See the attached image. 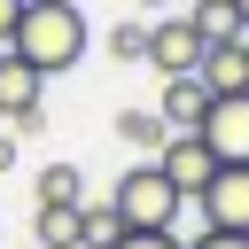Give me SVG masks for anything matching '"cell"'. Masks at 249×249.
<instances>
[{
	"instance_id": "cell-1",
	"label": "cell",
	"mask_w": 249,
	"mask_h": 249,
	"mask_svg": "<svg viewBox=\"0 0 249 249\" xmlns=\"http://www.w3.org/2000/svg\"><path fill=\"white\" fill-rule=\"evenodd\" d=\"M8 47H16L39 78H54V70H78V62H86L93 31H86V8H78V0H23Z\"/></svg>"
},
{
	"instance_id": "cell-2",
	"label": "cell",
	"mask_w": 249,
	"mask_h": 249,
	"mask_svg": "<svg viewBox=\"0 0 249 249\" xmlns=\"http://www.w3.org/2000/svg\"><path fill=\"white\" fill-rule=\"evenodd\" d=\"M109 202H117L124 233H179V210H187V195L163 179V163H156V156H148V163H132V171L109 187Z\"/></svg>"
},
{
	"instance_id": "cell-3",
	"label": "cell",
	"mask_w": 249,
	"mask_h": 249,
	"mask_svg": "<svg viewBox=\"0 0 249 249\" xmlns=\"http://www.w3.org/2000/svg\"><path fill=\"white\" fill-rule=\"evenodd\" d=\"M202 47H210V39L195 31V16H163V23H148V54H140V62H148L156 78H179V70L202 62Z\"/></svg>"
},
{
	"instance_id": "cell-4",
	"label": "cell",
	"mask_w": 249,
	"mask_h": 249,
	"mask_svg": "<svg viewBox=\"0 0 249 249\" xmlns=\"http://www.w3.org/2000/svg\"><path fill=\"white\" fill-rule=\"evenodd\" d=\"M195 132L218 148V163H249V86L241 93H210V109H202Z\"/></svg>"
},
{
	"instance_id": "cell-5",
	"label": "cell",
	"mask_w": 249,
	"mask_h": 249,
	"mask_svg": "<svg viewBox=\"0 0 249 249\" xmlns=\"http://www.w3.org/2000/svg\"><path fill=\"white\" fill-rule=\"evenodd\" d=\"M156 163H163V179H171V187H179V195H187V202H195V195H202V187H210V179H218V148H210V140H202V132H171V140H163V156H156Z\"/></svg>"
},
{
	"instance_id": "cell-6",
	"label": "cell",
	"mask_w": 249,
	"mask_h": 249,
	"mask_svg": "<svg viewBox=\"0 0 249 249\" xmlns=\"http://www.w3.org/2000/svg\"><path fill=\"white\" fill-rule=\"evenodd\" d=\"M0 117H8V124H39V117H47V78H39L16 47H0Z\"/></svg>"
},
{
	"instance_id": "cell-7",
	"label": "cell",
	"mask_w": 249,
	"mask_h": 249,
	"mask_svg": "<svg viewBox=\"0 0 249 249\" xmlns=\"http://www.w3.org/2000/svg\"><path fill=\"white\" fill-rule=\"evenodd\" d=\"M202 226H226V233H249V163H218V179L195 195Z\"/></svg>"
},
{
	"instance_id": "cell-8",
	"label": "cell",
	"mask_w": 249,
	"mask_h": 249,
	"mask_svg": "<svg viewBox=\"0 0 249 249\" xmlns=\"http://www.w3.org/2000/svg\"><path fill=\"white\" fill-rule=\"evenodd\" d=\"M195 70H202L210 93H241V86H249V47H241V39H210Z\"/></svg>"
},
{
	"instance_id": "cell-9",
	"label": "cell",
	"mask_w": 249,
	"mask_h": 249,
	"mask_svg": "<svg viewBox=\"0 0 249 249\" xmlns=\"http://www.w3.org/2000/svg\"><path fill=\"white\" fill-rule=\"evenodd\" d=\"M202 109H210V86H202V70H179V78H163V124L195 132V124H202Z\"/></svg>"
},
{
	"instance_id": "cell-10",
	"label": "cell",
	"mask_w": 249,
	"mask_h": 249,
	"mask_svg": "<svg viewBox=\"0 0 249 249\" xmlns=\"http://www.w3.org/2000/svg\"><path fill=\"white\" fill-rule=\"evenodd\" d=\"M117 241H124L117 202H109V195H86V202H78V249H117Z\"/></svg>"
},
{
	"instance_id": "cell-11",
	"label": "cell",
	"mask_w": 249,
	"mask_h": 249,
	"mask_svg": "<svg viewBox=\"0 0 249 249\" xmlns=\"http://www.w3.org/2000/svg\"><path fill=\"white\" fill-rule=\"evenodd\" d=\"M171 132H179V124H163V109H124V117H117V140L140 148V156H163Z\"/></svg>"
},
{
	"instance_id": "cell-12",
	"label": "cell",
	"mask_w": 249,
	"mask_h": 249,
	"mask_svg": "<svg viewBox=\"0 0 249 249\" xmlns=\"http://www.w3.org/2000/svg\"><path fill=\"white\" fill-rule=\"evenodd\" d=\"M31 241L39 249H78V202H39L31 210Z\"/></svg>"
},
{
	"instance_id": "cell-13",
	"label": "cell",
	"mask_w": 249,
	"mask_h": 249,
	"mask_svg": "<svg viewBox=\"0 0 249 249\" xmlns=\"http://www.w3.org/2000/svg\"><path fill=\"white\" fill-rule=\"evenodd\" d=\"M39 202H86V171L78 163H47L39 171Z\"/></svg>"
},
{
	"instance_id": "cell-14",
	"label": "cell",
	"mask_w": 249,
	"mask_h": 249,
	"mask_svg": "<svg viewBox=\"0 0 249 249\" xmlns=\"http://www.w3.org/2000/svg\"><path fill=\"white\" fill-rule=\"evenodd\" d=\"M195 31L202 39H249L241 16H233V0H195Z\"/></svg>"
},
{
	"instance_id": "cell-15",
	"label": "cell",
	"mask_w": 249,
	"mask_h": 249,
	"mask_svg": "<svg viewBox=\"0 0 249 249\" xmlns=\"http://www.w3.org/2000/svg\"><path fill=\"white\" fill-rule=\"evenodd\" d=\"M109 54H117V62H140V54H148V23H117V31H109Z\"/></svg>"
},
{
	"instance_id": "cell-16",
	"label": "cell",
	"mask_w": 249,
	"mask_h": 249,
	"mask_svg": "<svg viewBox=\"0 0 249 249\" xmlns=\"http://www.w3.org/2000/svg\"><path fill=\"white\" fill-rule=\"evenodd\" d=\"M187 249H249V233H226V226H202Z\"/></svg>"
},
{
	"instance_id": "cell-17",
	"label": "cell",
	"mask_w": 249,
	"mask_h": 249,
	"mask_svg": "<svg viewBox=\"0 0 249 249\" xmlns=\"http://www.w3.org/2000/svg\"><path fill=\"white\" fill-rule=\"evenodd\" d=\"M117 249H187V241H179V233H124Z\"/></svg>"
},
{
	"instance_id": "cell-18",
	"label": "cell",
	"mask_w": 249,
	"mask_h": 249,
	"mask_svg": "<svg viewBox=\"0 0 249 249\" xmlns=\"http://www.w3.org/2000/svg\"><path fill=\"white\" fill-rule=\"evenodd\" d=\"M16 16H23V0H0V47L16 39Z\"/></svg>"
},
{
	"instance_id": "cell-19",
	"label": "cell",
	"mask_w": 249,
	"mask_h": 249,
	"mask_svg": "<svg viewBox=\"0 0 249 249\" xmlns=\"http://www.w3.org/2000/svg\"><path fill=\"white\" fill-rule=\"evenodd\" d=\"M0 171H16V132H0Z\"/></svg>"
},
{
	"instance_id": "cell-20",
	"label": "cell",
	"mask_w": 249,
	"mask_h": 249,
	"mask_svg": "<svg viewBox=\"0 0 249 249\" xmlns=\"http://www.w3.org/2000/svg\"><path fill=\"white\" fill-rule=\"evenodd\" d=\"M233 16H241V31H249V0H233Z\"/></svg>"
},
{
	"instance_id": "cell-21",
	"label": "cell",
	"mask_w": 249,
	"mask_h": 249,
	"mask_svg": "<svg viewBox=\"0 0 249 249\" xmlns=\"http://www.w3.org/2000/svg\"><path fill=\"white\" fill-rule=\"evenodd\" d=\"M140 8H171V0H140Z\"/></svg>"
},
{
	"instance_id": "cell-22",
	"label": "cell",
	"mask_w": 249,
	"mask_h": 249,
	"mask_svg": "<svg viewBox=\"0 0 249 249\" xmlns=\"http://www.w3.org/2000/svg\"><path fill=\"white\" fill-rule=\"evenodd\" d=\"M241 47H249V39H241Z\"/></svg>"
}]
</instances>
